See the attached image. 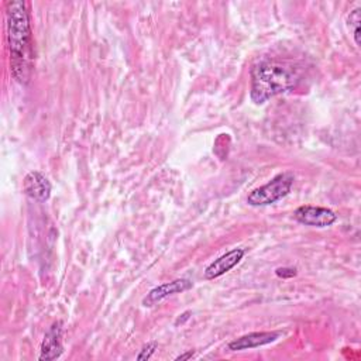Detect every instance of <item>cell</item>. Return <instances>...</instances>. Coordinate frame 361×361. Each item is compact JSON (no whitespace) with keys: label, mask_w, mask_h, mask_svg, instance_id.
I'll use <instances>...</instances> for the list:
<instances>
[{"label":"cell","mask_w":361,"mask_h":361,"mask_svg":"<svg viewBox=\"0 0 361 361\" xmlns=\"http://www.w3.org/2000/svg\"><path fill=\"white\" fill-rule=\"evenodd\" d=\"M192 286H193V283L189 279H185V278L175 279V281H171V282H165V283L158 285L154 289H151L148 292V295L142 299V305L145 307L154 306L155 303L164 300L165 298H168L171 295H175V293L185 292V290L190 289Z\"/></svg>","instance_id":"7"},{"label":"cell","mask_w":361,"mask_h":361,"mask_svg":"<svg viewBox=\"0 0 361 361\" xmlns=\"http://www.w3.org/2000/svg\"><path fill=\"white\" fill-rule=\"evenodd\" d=\"M6 27L11 73L18 83L25 85L31 73V27L24 1L13 0L7 3Z\"/></svg>","instance_id":"1"},{"label":"cell","mask_w":361,"mask_h":361,"mask_svg":"<svg viewBox=\"0 0 361 361\" xmlns=\"http://www.w3.org/2000/svg\"><path fill=\"white\" fill-rule=\"evenodd\" d=\"M62 322H55L45 333L41 347H39V357L41 361H51L59 358L63 353L62 345Z\"/></svg>","instance_id":"5"},{"label":"cell","mask_w":361,"mask_h":361,"mask_svg":"<svg viewBox=\"0 0 361 361\" xmlns=\"http://www.w3.org/2000/svg\"><path fill=\"white\" fill-rule=\"evenodd\" d=\"M157 347H158V344H157L155 341L147 343V344L140 350V353H138V355H137V360L141 361V360H148V358H151V355L155 353Z\"/></svg>","instance_id":"11"},{"label":"cell","mask_w":361,"mask_h":361,"mask_svg":"<svg viewBox=\"0 0 361 361\" xmlns=\"http://www.w3.org/2000/svg\"><path fill=\"white\" fill-rule=\"evenodd\" d=\"M295 219L305 226L329 227L337 220V214L327 207L305 204L295 210Z\"/></svg>","instance_id":"4"},{"label":"cell","mask_w":361,"mask_h":361,"mask_svg":"<svg viewBox=\"0 0 361 361\" xmlns=\"http://www.w3.org/2000/svg\"><path fill=\"white\" fill-rule=\"evenodd\" d=\"M189 314H190V312H185V313L182 314V319L179 317V319L176 320V324H179V323H183L186 319H189Z\"/></svg>","instance_id":"14"},{"label":"cell","mask_w":361,"mask_h":361,"mask_svg":"<svg viewBox=\"0 0 361 361\" xmlns=\"http://www.w3.org/2000/svg\"><path fill=\"white\" fill-rule=\"evenodd\" d=\"M281 336V331H255L245 336H241L228 343V350L231 351H243L250 348H257L269 343H274Z\"/></svg>","instance_id":"9"},{"label":"cell","mask_w":361,"mask_h":361,"mask_svg":"<svg viewBox=\"0 0 361 361\" xmlns=\"http://www.w3.org/2000/svg\"><path fill=\"white\" fill-rule=\"evenodd\" d=\"M360 8H355L350 13L347 21H348V25H353V35H354V41L357 45H360V21H361V17H360Z\"/></svg>","instance_id":"10"},{"label":"cell","mask_w":361,"mask_h":361,"mask_svg":"<svg viewBox=\"0 0 361 361\" xmlns=\"http://www.w3.org/2000/svg\"><path fill=\"white\" fill-rule=\"evenodd\" d=\"M293 185V175L290 172H283L272 178L268 183L251 190L247 196V203L250 206H268L282 197H285Z\"/></svg>","instance_id":"3"},{"label":"cell","mask_w":361,"mask_h":361,"mask_svg":"<svg viewBox=\"0 0 361 361\" xmlns=\"http://www.w3.org/2000/svg\"><path fill=\"white\" fill-rule=\"evenodd\" d=\"M250 97L255 104H262L271 97L293 89L298 83L295 71L276 61H259L251 68Z\"/></svg>","instance_id":"2"},{"label":"cell","mask_w":361,"mask_h":361,"mask_svg":"<svg viewBox=\"0 0 361 361\" xmlns=\"http://www.w3.org/2000/svg\"><path fill=\"white\" fill-rule=\"evenodd\" d=\"M245 250L244 248H233L228 252L220 255L216 258L212 264H209L204 269V278L206 279H216L226 272H228L231 268H234L244 257Z\"/></svg>","instance_id":"8"},{"label":"cell","mask_w":361,"mask_h":361,"mask_svg":"<svg viewBox=\"0 0 361 361\" xmlns=\"http://www.w3.org/2000/svg\"><path fill=\"white\" fill-rule=\"evenodd\" d=\"M51 182L39 171H31L24 176L23 190L35 202H47L51 196Z\"/></svg>","instance_id":"6"},{"label":"cell","mask_w":361,"mask_h":361,"mask_svg":"<svg viewBox=\"0 0 361 361\" xmlns=\"http://www.w3.org/2000/svg\"><path fill=\"white\" fill-rule=\"evenodd\" d=\"M192 357H193V351H188V353H185V354H180V355H178V357H176V361L189 360V358H192Z\"/></svg>","instance_id":"13"},{"label":"cell","mask_w":361,"mask_h":361,"mask_svg":"<svg viewBox=\"0 0 361 361\" xmlns=\"http://www.w3.org/2000/svg\"><path fill=\"white\" fill-rule=\"evenodd\" d=\"M275 274L279 278H293L296 275V269L289 268V267H282V268H276Z\"/></svg>","instance_id":"12"}]
</instances>
